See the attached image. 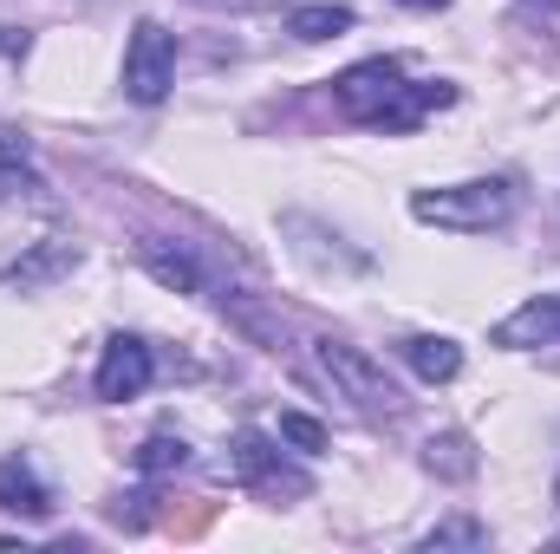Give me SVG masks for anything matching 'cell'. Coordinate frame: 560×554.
<instances>
[{
	"label": "cell",
	"mask_w": 560,
	"mask_h": 554,
	"mask_svg": "<svg viewBox=\"0 0 560 554\" xmlns=\"http://www.w3.org/2000/svg\"><path fill=\"white\" fill-rule=\"evenodd\" d=\"M332 99L352 125L372 131H418L430 112L456 105V85H411L398 59H359L332 79Z\"/></svg>",
	"instance_id": "6da1fadb"
},
{
	"label": "cell",
	"mask_w": 560,
	"mask_h": 554,
	"mask_svg": "<svg viewBox=\"0 0 560 554\" xmlns=\"http://www.w3.org/2000/svg\"><path fill=\"white\" fill-rule=\"evenodd\" d=\"M411 216L436 222V229H456V235H489V229H502L515 216V183L476 176V183H450V189H418Z\"/></svg>",
	"instance_id": "7a4b0ae2"
},
{
	"label": "cell",
	"mask_w": 560,
	"mask_h": 554,
	"mask_svg": "<svg viewBox=\"0 0 560 554\" xmlns=\"http://www.w3.org/2000/svg\"><path fill=\"white\" fill-rule=\"evenodd\" d=\"M319 366L332 372V385L359 405V412H398V385L385 379V366L372 359V353H359V346H346V339H319Z\"/></svg>",
	"instance_id": "3957f363"
},
{
	"label": "cell",
	"mask_w": 560,
	"mask_h": 554,
	"mask_svg": "<svg viewBox=\"0 0 560 554\" xmlns=\"http://www.w3.org/2000/svg\"><path fill=\"white\" fill-rule=\"evenodd\" d=\"M170 79H176V39H170L156 20H138V33H131V46H125V92H131L138 105H163Z\"/></svg>",
	"instance_id": "277c9868"
},
{
	"label": "cell",
	"mask_w": 560,
	"mask_h": 554,
	"mask_svg": "<svg viewBox=\"0 0 560 554\" xmlns=\"http://www.w3.org/2000/svg\"><path fill=\"white\" fill-rule=\"evenodd\" d=\"M150 379H156L150 346H143L138 333H118V339L105 346V359H98V399H105V405H125V399H138Z\"/></svg>",
	"instance_id": "5b68a950"
},
{
	"label": "cell",
	"mask_w": 560,
	"mask_h": 554,
	"mask_svg": "<svg viewBox=\"0 0 560 554\" xmlns=\"http://www.w3.org/2000/svg\"><path fill=\"white\" fill-rule=\"evenodd\" d=\"M235 483H242V489H268V496H280V489H287V496H306V476L280 463V450L261 430H242V437H235Z\"/></svg>",
	"instance_id": "8992f818"
},
{
	"label": "cell",
	"mask_w": 560,
	"mask_h": 554,
	"mask_svg": "<svg viewBox=\"0 0 560 554\" xmlns=\"http://www.w3.org/2000/svg\"><path fill=\"white\" fill-rule=\"evenodd\" d=\"M495 346H509V353H535V346H560V293H535V300H522L495 333H489Z\"/></svg>",
	"instance_id": "52a82bcc"
},
{
	"label": "cell",
	"mask_w": 560,
	"mask_h": 554,
	"mask_svg": "<svg viewBox=\"0 0 560 554\" xmlns=\"http://www.w3.org/2000/svg\"><path fill=\"white\" fill-rule=\"evenodd\" d=\"M0 509H13V516H26V522L52 516V489L33 476L26 457H7V463H0Z\"/></svg>",
	"instance_id": "ba28073f"
},
{
	"label": "cell",
	"mask_w": 560,
	"mask_h": 554,
	"mask_svg": "<svg viewBox=\"0 0 560 554\" xmlns=\"http://www.w3.org/2000/svg\"><path fill=\"white\" fill-rule=\"evenodd\" d=\"M398 353H405V366L418 372L423 385H450V379L463 372V346H456V339H436V333H411Z\"/></svg>",
	"instance_id": "9c48e42d"
},
{
	"label": "cell",
	"mask_w": 560,
	"mask_h": 554,
	"mask_svg": "<svg viewBox=\"0 0 560 554\" xmlns=\"http://www.w3.org/2000/svg\"><path fill=\"white\" fill-rule=\"evenodd\" d=\"M72 268H79V249H72V242H39L26 262H13L0 280H7V287H20V293H33V287H46V280L72 275Z\"/></svg>",
	"instance_id": "30bf717a"
},
{
	"label": "cell",
	"mask_w": 560,
	"mask_h": 554,
	"mask_svg": "<svg viewBox=\"0 0 560 554\" xmlns=\"http://www.w3.org/2000/svg\"><path fill=\"white\" fill-rule=\"evenodd\" d=\"M20 189H39L33 176V138L0 125V196H20Z\"/></svg>",
	"instance_id": "8fae6325"
},
{
	"label": "cell",
	"mask_w": 560,
	"mask_h": 554,
	"mask_svg": "<svg viewBox=\"0 0 560 554\" xmlns=\"http://www.w3.org/2000/svg\"><path fill=\"white\" fill-rule=\"evenodd\" d=\"M287 33H293V39H306V46L339 39V33H352V7H293Z\"/></svg>",
	"instance_id": "7c38bea8"
},
{
	"label": "cell",
	"mask_w": 560,
	"mask_h": 554,
	"mask_svg": "<svg viewBox=\"0 0 560 554\" xmlns=\"http://www.w3.org/2000/svg\"><path fill=\"white\" fill-rule=\"evenodd\" d=\"M143 268L163 280V287H176V293H196V287H202L196 262H189L183 249H156V242H143Z\"/></svg>",
	"instance_id": "4fadbf2b"
},
{
	"label": "cell",
	"mask_w": 560,
	"mask_h": 554,
	"mask_svg": "<svg viewBox=\"0 0 560 554\" xmlns=\"http://www.w3.org/2000/svg\"><path fill=\"white\" fill-rule=\"evenodd\" d=\"M143 476H170V470H183L189 463V443L183 437H170V430H156V437H143V450L131 457Z\"/></svg>",
	"instance_id": "5bb4252c"
},
{
	"label": "cell",
	"mask_w": 560,
	"mask_h": 554,
	"mask_svg": "<svg viewBox=\"0 0 560 554\" xmlns=\"http://www.w3.org/2000/svg\"><path fill=\"white\" fill-rule=\"evenodd\" d=\"M430 470H443V476H469L476 470V457H469V437H430Z\"/></svg>",
	"instance_id": "9a60e30c"
},
{
	"label": "cell",
	"mask_w": 560,
	"mask_h": 554,
	"mask_svg": "<svg viewBox=\"0 0 560 554\" xmlns=\"http://www.w3.org/2000/svg\"><path fill=\"white\" fill-rule=\"evenodd\" d=\"M280 437H287L293 450H306V457L326 450V424H313L306 412H280Z\"/></svg>",
	"instance_id": "2e32d148"
},
{
	"label": "cell",
	"mask_w": 560,
	"mask_h": 554,
	"mask_svg": "<svg viewBox=\"0 0 560 554\" xmlns=\"http://www.w3.org/2000/svg\"><path fill=\"white\" fill-rule=\"evenodd\" d=\"M423 549H489V529L482 522H443L423 535Z\"/></svg>",
	"instance_id": "e0dca14e"
},
{
	"label": "cell",
	"mask_w": 560,
	"mask_h": 554,
	"mask_svg": "<svg viewBox=\"0 0 560 554\" xmlns=\"http://www.w3.org/2000/svg\"><path fill=\"white\" fill-rule=\"evenodd\" d=\"M196 7H215V13H268V7H287V0H196Z\"/></svg>",
	"instance_id": "ac0fdd59"
},
{
	"label": "cell",
	"mask_w": 560,
	"mask_h": 554,
	"mask_svg": "<svg viewBox=\"0 0 560 554\" xmlns=\"http://www.w3.org/2000/svg\"><path fill=\"white\" fill-rule=\"evenodd\" d=\"M398 7H418V13H436V7H450V0H398Z\"/></svg>",
	"instance_id": "d6986e66"
},
{
	"label": "cell",
	"mask_w": 560,
	"mask_h": 554,
	"mask_svg": "<svg viewBox=\"0 0 560 554\" xmlns=\"http://www.w3.org/2000/svg\"><path fill=\"white\" fill-rule=\"evenodd\" d=\"M555 496H560V483H555Z\"/></svg>",
	"instance_id": "ffe728a7"
}]
</instances>
